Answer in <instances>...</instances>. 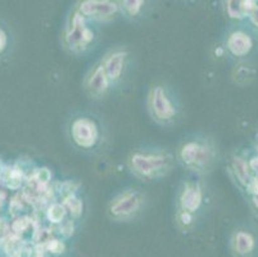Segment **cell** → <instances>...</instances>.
<instances>
[{
    "label": "cell",
    "instance_id": "obj_20",
    "mask_svg": "<svg viewBox=\"0 0 258 257\" xmlns=\"http://www.w3.org/2000/svg\"><path fill=\"white\" fill-rule=\"evenodd\" d=\"M249 17H250V20L253 21V23H254V25L258 27V3L257 2H255V7H254V9L252 11V13H250Z\"/></svg>",
    "mask_w": 258,
    "mask_h": 257
},
{
    "label": "cell",
    "instance_id": "obj_13",
    "mask_svg": "<svg viewBox=\"0 0 258 257\" xmlns=\"http://www.w3.org/2000/svg\"><path fill=\"white\" fill-rule=\"evenodd\" d=\"M120 3L121 16H124L127 20H136V18L144 16V9H145L146 2L144 0H125V2H118Z\"/></svg>",
    "mask_w": 258,
    "mask_h": 257
},
{
    "label": "cell",
    "instance_id": "obj_12",
    "mask_svg": "<svg viewBox=\"0 0 258 257\" xmlns=\"http://www.w3.org/2000/svg\"><path fill=\"white\" fill-rule=\"evenodd\" d=\"M232 248L239 256H247L254 249V238L250 233L244 230L236 231L232 237Z\"/></svg>",
    "mask_w": 258,
    "mask_h": 257
},
{
    "label": "cell",
    "instance_id": "obj_9",
    "mask_svg": "<svg viewBox=\"0 0 258 257\" xmlns=\"http://www.w3.org/2000/svg\"><path fill=\"white\" fill-rule=\"evenodd\" d=\"M82 88L86 95L93 100L104 99L113 88L99 60L94 63L89 71L86 72L82 81Z\"/></svg>",
    "mask_w": 258,
    "mask_h": 257
},
{
    "label": "cell",
    "instance_id": "obj_1",
    "mask_svg": "<svg viewBox=\"0 0 258 257\" xmlns=\"http://www.w3.org/2000/svg\"><path fill=\"white\" fill-rule=\"evenodd\" d=\"M176 163L175 153L166 148L144 147L130 152L127 167L135 177L143 181H153L166 177Z\"/></svg>",
    "mask_w": 258,
    "mask_h": 257
},
{
    "label": "cell",
    "instance_id": "obj_10",
    "mask_svg": "<svg viewBox=\"0 0 258 257\" xmlns=\"http://www.w3.org/2000/svg\"><path fill=\"white\" fill-rule=\"evenodd\" d=\"M204 202L203 186L198 181H185L178 196V211L194 215L199 212Z\"/></svg>",
    "mask_w": 258,
    "mask_h": 257
},
{
    "label": "cell",
    "instance_id": "obj_6",
    "mask_svg": "<svg viewBox=\"0 0 258 257\" xmlns=\"http://www.w3.org/2000/svg\"><path fill=\"white\" fill-rule=\"evenodd\" d=\"M146 202V195L140 189H125L109 201L107 206V215L113 221H132L143 214Z\"/></svg>",
    "mask_w": 258,
    "mask_h": 257
},
{
    "label": "cell",
    "instance_id": "obj_17",
    "mask_svg": "<svg viewBox=\"0 0 258 257\" xmlns=\"http://www.w3.org/2000/svg\"><path fill=\"white\" fill-rule=\"evenodd\" d=\"M55 215H58V219L59 221L63 219L64 216V209L60 205H53L50 209H49V219L55 223Z\"/></svg>",
    "mask_w": 258,
    "mask_h": 257
},
{
    "label": "cell",
    "instance_id": "obj_2",
    "mask_svg": "<svg viewBox=\"0 0 258 257\" xmlns=\"http://www.w3.org/2000/svg\"><path fill=\"white\" fill-rule=\"evenodd\" d=\"M176 162L195 175L212 171L217 161V149L212 139L206 135H193L184 139L175 152Z\"/></svg>",
    "mask_w": 258,
    "mask_h": 257
},
{
    "label": "cell",
    "instance_id": "obj_16",
    "mask_svg": "<svg viewBox=\"0 0 258 257\" xmlns=\"http://www.w3.org/2000/svg\"><path fill=\"white\" fill-rule=\"evenodd\" d=\"M195 221V216L194 215H190L188 212H181L178 211L176 214V223L181 226V228H189L193 223Z\"/></svg>",
    "mask_w": 258,
    "mask_h": 257
},
{
    "label": "cell",
    "instance_id": "obj_18",
    "mask_svg": "<svg viewBox=\"0 0 258 257\" xmlns=\"http://www.w3.org/2000/svg\"><path fill=\"white\" fill-rule=\"evenodd\" d=\"M9 43V37L8 34L6 32V30L0 27V54H3L6 49L8 48Z\"/></svg>",
    "mask_w": 258,
    "mask_h": 257
},
{
    "label": "cell",
    "instance_id": "obj_7",
    "mask_svg": "<svg viewBox=\"0 0 258 257\" xmlns=\"http://www.w3.org/2000/svg\"><path fill=\"white\" fill-rule=\"evenodd\" d=\"M112 86L124 83L131 66V51L126 46H115L109 49L99 60Z\"/></svg>",
    "mask_w": 258,
    "mask_h": 257
},
{
    "label": "cell",
    "instance_id": "obj_8",
    "mask_svg": "<svg viewBox=\"0 0 258 257\" xmlns=\"http://www.w3.org/2000/svg\"><path fill=\"white\" fill-rule=\"evenodd\" d=\"M76 11L90 22H109L121 16L120 3L111 0H82L75 6Z\"/></svg>",
    "mask_w": 258,
    "mask_h": 257
},
{
    "label": "cell",
    "instance_id": "obj_14",
    "mask_svg": "<svg viewBox=\"0 0 258 257\" xmlns=\"http://www.w3.org/2000/svg\"><path fill=\"white\" fill-rule=\"evenodd\" d=\"M227 15L232 18H244L245 16H250L255 7V2H227Z\"/></svg>",
    "mask_w": 258,
    "mask_h": 257
},
{
    "label": "cell",
    "instance_id": "obj_11",
    "mask_svg": "<svg viewBox=\"0 0 258 257\" xmlns=\"http://www.w3.org/2000/svg\"><path fill=\"white\" fill-rule=\"evenodd\" d=\"M253 46V41L248 34L234 31L227 36L226 49L234 57H245Z\"/></svg>",
    "mask_w": 258,
    "mask_h": 257
},
{
    "label": "cell",
    "instance_id": "obj_15",
    "mask_svg": "<svg viewBox=\"0 0 258 257\" xmlns=\"http://www.w3.org/2000/svg\"><path fill=\"white\" fill-rule=\"evenodd\" d=\"M232 169H234V172H235L236 177L240 181L243 185L247 186L248 183L250 181L252 177L249 176V166L243 158L235 157L232 160Z\"/></svg>",
    "mask_w": 258,
    "mask_h": 257
},
{
    "label": "cell",
    "instance_id": "obj_3",
    "mask_svg": "<svg viewBox=\"0 0 258 257\" xmlns=\"http://www.w3.org/2000/svg\"><path fill=\"white\" fill-rule=\"evenodd\" d=\"M66 134L72 148L85 154L103 149L107 140L103 125L90 113H77L67 122Z\"/></svg>",
    "mask_w": 258,
    "mask_h": 257
},
{
    "label": "cell",
    "instance_id": "obj_19",
    "mask_svg": "<svg viewBox=\"0 0 258 257\" xmlns=\"http://www.w3.org/2000/svg\"><path fill=\"white\" fill-rule=\"evenodd\" d=\"M247 189L250 195H253V196L258 195V177L257 176L253 177V179H250V181L248 183V185H247Z\"/></svg>",
    "mask_w": 258,
    "mask_h": 257
},
{
    "label": "cell",
    "instance_id": "obj_5",
    "mask_svg": "<svg viewBox=\"0 0 258 257\" xmlns=\"http://www.w3.org/2000/svg\"><path fill=\"white\" fill-rule=\"evenodd\" d=\"M98 40V32L93 22L83 18L73 8L72 15L67 21V26L62 36L64 49L71 54H83L94 48Z\"/></svg>",
    "mask_w": 258,
    "mask_h": 257
},
{
    "label": "cell",
    "instance_id": "obj_21",
    "mask_svg": "<svg viewBox=\"0 0 258 257\" xmlns=\"http://www.w3.org/2000/svg\"><path fill=\"white\" fill-rule=\"evenodd\" d=\"M248 166H249L250 170H253V171L255 172V175H257L258 177V157L252 158V160L249 161V163H248Z\"/></svg>",
    "mask_w": 258,
    "mask_h": 257
},
{
    "label": "cell",
    "instance_id": "obj_22",
    "mask_svg": "<svg viewBox=\"0 0 258 257\" xmlns=\"http://www.w3.org/2000/svg\"><path fill=\"white\" fill-rule=\"evenodd\" d=\"M253 205L255 206V209L258 210V195L257 196H253Z\"/></svg>",
    "mask_w": 258,
    "mask_h": 257
},
{
    "label": "cell",
    "instance_id": "obj_4",
    "mask_svg": "<svg viewBox=\"0 0 258 257\" xmlns=\"http://www.w3.org/2000/svg\"><path fill=\"white\" fill-rule=\"evenodd\" d=\"M146 111L159 126L175 125L181 117V103L175 90L166 83H155L146 95Z\"/></svg>",
    "mask_w": 258,
    "mask_h": 257
}]
</instances>
